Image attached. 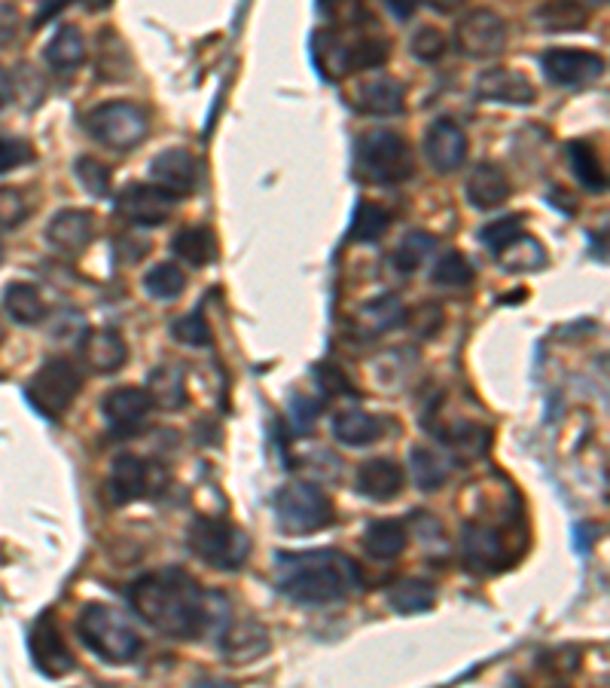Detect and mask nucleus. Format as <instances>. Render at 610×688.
I'll return each mask as SVG.
<instances>
[{
    "mask_svg": "<svg viewBox=\"0 0 610 688\" xmlns=\"http://www.w3.org/2000/svg\"><path fill=\"white\" fill-rule=\"evenodd\" d=\"M129 606L156 633L181 642L202 640L229 618L227 596L202 588L181 566H162L132 581Z\"/></svg>",
    "mask_w": 610,
    "mask_h": 688,
    "instance_id": "nucleus-1",
    "label": "nucleus"
},
{
    "mask_svg": "<svg viewBox=\"0 0 610 688\" xmlns=\"http://www.w3.org/2000/svg\"><path fill=\"white\" fill-rule=\"evenodd\" d=\"M274 588L300 606H333L361 588V569L335 547L278 551Z\"/></svg>",
    "mask_w": 610,
    "mask_h": 688,
    "instance_id": "nucleus-2",
    "label": "nucleus"
},
{
    "mask_svg": "<svg viewBox=\"0 0 610 688\" xmlns=\"http://www.w3.org/2000/svg\"><path fill=\"white\" fill-rule=\"evenodd\" d=\"M76 637L105 664H132L144 649V640L137 627L129 621V615L107 603H86L80 609Z\"/></svg>",
    "mask_w": 610,
    "mask_h": 688,
    "instance_id": "nucleus-3",
    "label": "nucleus"
},
{
    "mask_svg": "<svg viewBox=\"0 0 610 688\" xmlns=\"http://www.w3.org/2000/svg\"><path fill=\"white\" fill-rule=\"evenodd\" d=\"M312 59L324 77H345L354 71H373L388 62V40L379 34L318 32L312 40Z\"/></svg>",
    "mask_w": 610,
    "mask_h": 688,
    "instance_id": "nucleus-4",
    "label": "nucleus"
},
{
    "mask_svg": "<svg viewBox=\"0 0 610 688\" xmlns=\"http://www.w3.org/2000/svg\"><path fill=\"white\" fill-rule=\"evenodd\" d=\"M186 545L196 554L202 564L220 572H239L247 564L251 554V539L242 527H235L227 517L202 515L193 517L186 530Z\"/></svg>",
    "mask_w": 610,
    "mask_h": 688,
    "instance_id": "nucleus-5",
    "label": "nucleus"
},
{
    "mask_svg": "<svg viewBox=\"0 0 610 688\" xmlns=\"http://www.w3.org/2000/svg\"><path fill=\"white\" fill-rule=\"evenodd\" d=\"M357 172L373 184H400L415 172L410 144L394 129H369L354 144Z\"/></svg>",
    "mask_w": 610,
    "mask_h": 688,
    "instance_id": "nucleus-6",
    "label": "nucleus"
},
{
    "mask_svg": "<svg viewBox=\"0 0 610 688\" xmlns=\"http://www.w3.org/2000/svg\"><path fill=\"white\" fill-rule=\"evenodd\" d=\"M274 520L288 535H312L333 523V502L320 486L296 481L274 493Z\"/></svg>",
    "mask_w": 610,
    "mask_h": 688,
    "instance_id": "nucleus-7",
    "label": "nucleus"
},
{
    "mask_svg": "<svg viewBox=\"0 0 610 688\" xmlns=\"http://www.w3.org/2000/svg\"><path fill=\"white\" fill-rule=\"evenodd\" d=\"M80 389H83L80 367H74L68 359H46L28 379L25 398L44 420L56 423L74 407Z\"/></svg>",
    "mask_w": 610,
    "mask_h": 688,
    "instance_id": "nucleus-8",
    "label": "nucleus"
},
{
    "mask_svg": "<svg viewBox=\"0 0 610 688\" xmlns=\"http://www.w3.org/2000/svg\"><path fill=\"white\" fill-rule=\"evenodd\" d=\"M86 132L98 144H105L117 154H129L150 135V120L144 108L132 101H107L86 113Z\"/></svg>",
    "mask_w": 610,
    "mask_h": 688,
    "instance_id": "nucleus-9",
    "label": "nucleus"
},
{
    "mask_svg": "<svg viewBox=\"0 0 610 688\" xmlns=\"http://www.w3.org/2000/svg\"><path fill=\"white\" fill-rule=\"evenodd\" d=\"M461 560L473 576H495L510 564L507 535L491 523H467L461 530Z\"/></svg>",
    "mask_w": 610,
    "mask_h": 688,
    "instance_id": "nucleus-10",
    "label": "nucleus"
},
{
    "mask_svg": "<svg viewBox=\"0 0 610 688\" xmlns=\"http://www.w3.org/2000/svg\"><path fill=\"white\" fill-rule=\"evenodd\" d=\"M455 47L467 59H491L507 47V22L495 10H473L457 22Z\"/></svg>",
    "mask_w": 610,
    "mask_h": 688,
    "instance_id": "nucleus-11",
    "label": "nucleus"
},
{
    "mask_svg": "<svg viewBox=\"0 0 610 688\" xmlns=\"http://www.w3.org/2000/svg\"><path fill=\"white\" fill-rule=\"evenodd\" d=\"M178 200L156 184H129L117 196V215L132 227H162L174 215Z\"/></svg>",
    "mask_w": 610,
    "mask_h": 688,
    "instance_id": "nucleus-12",
    "label": "nucleus"
},
{
    "mask_svg": "<svg viewBox=\"0 0 610 688\" xmlns=\"http://www.w3.org/2000/svg\"><path fill=\"white\" fill-rule=\"evenodd\" d=\"M152 398L147 389H135V386H120V389L107 391L101 401V413H105L107 425L113 435L120 438H132L141 435L152 413Z\"/></svg>",
    "mask_w": 610,
    "mask_h": 688,
    "instance_id": "nucleus-13",
    "label": "nucleus"
},
{
    "mask_svg": "<svg viewBox=\"0 0 610 688\" xmlns=\"http://www.w3.org/2000/svg\"><path fill=\"white\" fill-rule=\"evenodd\" d=\"M30 657H34V667L44 673L46 679H61L68 673H74V655L71 649L61 640V630L56 625V615L52 612H44L34 627H30Z\"/></svg>",
    "mask_w": 610,
    "mask_h": 688,
    "instance_id": "nucleus-14",
    "label": "nucleus"
},
{
    "mask_svg": "<svg viewBox=\"0 0 610 688\" xmlns=\"http://www.w3.org/2000/svg\"><path fill=\"white\" fill-rule=\"evenodd\" d=\"M540 68L549 83H556V86H586L605 74V59L589 49L556 47L544 52Z\"/></svg>",
    "mask_w": 610,
    "mask_h": 688,
    "instance_id": "nucleus-15",
    "label": "nucleus"
},
{
    "mask_svg": "<svg viewBox=\"0 0 610 688\" xmlns=\"http://www.w3.org/2000/svg\"><path fill=\"white\" fill-rule=\"evenodd\" d=\"M150 178L156 188L171 193L174 200H186L198 188V159L186 147H168L152 157Z\"/></svg>",
    "mask_w": 610,
    "mask_h": 688,
    "instance_id": "nucleus-16",
    "label": "nucleus"
},
{
    "mask_svg": "<svg viewBox=\"0 0 610 688\" xmlns=\"http://www.w3.org/2000/svg\"><path fill=\"white\" fill-rule=\"evenodd\" d=\"M425 157L437 174H452L467 159V135L455 120H437L425 135Z\"/></svg>",
    "mask_w": 610,
    "mask_h": 688,
    "instance_id": "nucleus-17",
    "label": "nucleus"
},
{
    "mask_svg": "<svg viewBox=\"0 0 610 688\" xmlns=\"http://www.w3.org/2000/svg\"><path fill=\"white\" fill-rule=\"evenodd\" d=\"M476 95L483 101H495V105H513V108H528L537 98L534 83L522 71L513 68H491L486 74L476 77Z\"/></svg>",
    "mask_w": 610,
    "mask_h": 688,
    "instance_id": "nucleus-18",
    "label": "nucleus"
},
{
    "mask_svg": "<svg viewBox=\"0 0 610 688\" xmlns=\"http://www.w3.org/2000/svg\"><path fill=\"white\" fill-rule=\"evenodd\" d=\"M46 239L56 251L76 257L89 249L91 239H95V215L86 208H61L49 220Z\"/></svg>",
    "mask_w": 610,
    "mask_h": 688,
    "instance_id": "nucleus-19",
    "label": "nucleus"
},
{
    "mask_svg": "<svg viewBox=\"0 0 610 688\" xmlns=\"http://www.w3.org/2000/svg\"><path fill=\"white\" fill-rule=\"evenodd\" d=\"M80 359L91 374H117L129 361V346L113 328H91L80 337Z\"/></svg>",
    "mask_w": 610,
    "mask_h": 688,
    "instance_id": "nucleus-20",
    "label": "nucleus"
},
{
    "mask_svg": "<svg viewBox=\"0 0 610 688\" xmlns=\"http://www.w3.org/2000/svg\"><path fill=\"white\" fill-rule=\"evenodd\" d=\"M357 493L369 502H394L403 486H406V471L394 459H366L364 466L354 474Z\"/></svg>",
    "mask_w": 610,
    "mask_h": 688,
    "instance_id": "nucleus-21",
    "label": "nucleus"
},
{
    "mask_svg": "<svg viewBox=\"0 0 610 688\" xmlns=\"http://www.w3.org/2000/svg\"><path fill=\"white\" fill-rule=\"evenodd\" d=\"M354 108L369 117H396L403 110V83L385 74L364 80L354 93Z\"/></svg>",
    "mask_w": 610,
    "mask_h": 688,
    "instance_id": "nucleus-22",
    "label": "nucleus"
},
{
    "mask_svg": "<svg viewBox=\"0 0 610 688\" xmlns=\"http://www.w3.org/2000/svg\"><path fill=\"white\" fill-rule=\"evenodd\" d=\"M110 499L117 505L141 499L150 486V466L135 454H120L110 469Z\"/></svg>",
    "mask_w": 610,
    "mask_h": 688,
    "instance_id": "nucleus-23",
    "label": "nucleus"
},
{
    "mask_svg": "<svg viewBox=\"0 0 610 688\" xmlns=\"http://www.w3.org/2000/svg\"><path fill=\"white\" fill-rule=\"evenodd\" d=\"M467 200L479 212L501 208L510 200V178L503 174L501 166H495V162L473 166V172L467 174Z\"/></svg>",
    "mask_w": 610,
    "mask_h": 688,
    "instance_id": "nucleus-24",
    "label": "nucleus"
},
{
    "mask_svg": "<svg viewBox=\"0 0 610 688\" xmlns=\"http://www.w3.org/2000/svg\"><path fill=\"white\" fill-rule=\"evenodd\" d=\"M361 542H364V551L373 560H396L410 545V532L403 527V520L381 517V520H373L366 527Z\"/></svg>",
    "mask_w": 610,
    "mask_h": 688,
    "instance_id": "nucleus-25",
    "label": "nucleus"
},
{
    "mask_svg": "<svg viewBox=\"0 0 610 688\" xmlns=\"http://www.w3.org/2000/svg\"><path fill=\"white\" fill-rule=\"evenodd\" d=\"M46 64L59 74H71L80 64L86 62V40L76 25H59V32L49 37L44 49Z\"/></svg>",
    "mask_w": 610,
    "mask_h": 688,
    "instance_id": "nucleus-26",
    "label": "nucleus"
},
{
    "mask_svg": "<svg viewBox=\"0 0 610 688\" xmlns=\"http://www.w3.org/2000/svg\"><path fill=\"white\" fill-rule=\"evenodd\" d=\"M266 652H269V633L257 621L232 625L223 633V655L229 661H235V664H251V661H257Z\"/></svg>",
    "mask_w": 610,
    "mask_h": 688,
    "instance_id": "nucleus-27",
    "label": "nucleus"
},
{
    "mask_svg": "<svg viewBox=\"0 0 610 688\" xmlns=\"http://www.w3.org/2000/svg\"><path fill=\"white\" fill-rule=\"evenodd\" d=\"M3 310L13 318L15 325L30 328L40 325L46 318V303L40 288L30 282H10L3 288Z\"/></svg>",
    "mask_w": 610,
    "mask_h": 688,
    "instance_id": "nucleus-28",
    "label": "nucleus"
},
{
    "mask_svg": "<svg viewBox=\"0 0 610 688\" xmlns=\"http://www.w3.org/2000/svg\"><path fill=\"white\" fill-rule=\"evenodd\" d=\"M534 22L544 32H583L589 25V7L580 0H547L534 10Z\"/></svg>",
    "mask_w": 610,
    "mask_h": 688,
    "instance_id": "nucleus-29",
    "label": "nucleus"
},
{
    "mask_svg": "<svg viewBox=\"0 0 610 688\" xmlns=\"http://www.w3.org/2000/svg\"><path fill=\"white\" fill-rule=\"evenodd\" d=\"M495 257H498L503 273H537V269L547 266V251H544V245L534 236L525 233V230L516 239H510Z\"/></svg>",
    "mask_w": 610,
    "mask_h": 688,
    "instance_id": "nucleus-30",
    "label": "nucleus"
},
{
    "mask_svg": "<svg viewBox=\"0 0 610 688\" xmlns=\"http://www.w3.org/2000/svg\"><path fill=\"white\" fill-rule=\"evenodd\" d=\"M381 435V423L366 410H339L333 417V438L345 447H366Z\"/></svg>",
    "mask_w": 610,
    "mask_h": 688,
    "instance_id": "nucleus-31",
    "label": "nucleus"
},
{
    "mask_svg": "<svg viewBox=\"0 0 610 688\" xmlns=\"http://www.w3.org/2000/svg\"><path fill=\"white\" fill-rule=\"evenodd\" d=\"M564 154H568L571 172L580 181V188L589 190V193H605L608 190V174H605V166H601L593 144L568 142L564 144Z\"/></svg>",
    "mask_w": 610,
    "mask_h": 688,
    "instance_id": "nucleus-32",
    "label": "nucleus"
},
{
    "mask_svg": "<svg viewBox=\"0 0 610 688\" xmlns=\"http://www.w3.org/2000/svg\"><path fill=\"white\" fill-rule=\"evenodd\" d=\"M388 606L396 615H422L437 606V588L425 579H403L388 591Z\"/></svg>",
    "mask_w": 610,
    "mask_h": 688,
    "instance_id": "nucleus-33",
    "label": "nucleus"
},
{
    "mask_svg": "<svg viewBox=\"0 0 610 688\" xmlns=\"http://www.w3.org/2000/svg\"><path fill=\"white\" fill-rule=\"evenodd\" d=\"M147 391L156 407L178 410L186 405V376L174 364H159V367H152L150 379H147Z\"/></svg>",
    "mask_w": 610,
    "mask_h": 688,
    "instance_id": "nucleus-34",
    "label": "nucleus"
},
{
    "mask_svg": "<svg viewBox=\"0 0 610 688\" xmlns=\"http://www.w3.org/2000/svg\"><path fill=\"white\" fill-rule=\"evenodd\" d=\"M171 251H174V257L183 261L186 266H205L211 264L213 254V236L205 230V227H183L181 233H174L171 239Z\"/></svg>",
    "mask_w": 610,
    "mask_h": 688,
    "instance_id": "nucleus-35",
    "label": "nucleus"
},
{
    "mask_svg": "<svg viewBox=\"0 0 610 688\" xmlns=\"http://www.w3.org/2000/svg\"><path fill=\"white\" fill-rule=\"evenodd\" d=\"M434 249H437V236L425 233V230H412L400 239V245L391 254V266L400 276H412L434 254Z\"/></svg>",
    "mask_w": 610,
    "mask_h": 688,
    "instance_id": "nucleus-36",
    "label": "nucleus"
},
{
    "mask_svg": "<svg viewBox=\"0 0 610 688\" xmlns=\"http://www.w3.org/2000/svg\"><path fill=\"white\" fill-rule=\"evenodd\" d=\"M449 450L455 456L457 462H473V459H483L488 454V444H491V432L483 429V425L461 423L452 432H442L440 435Z\"/></svg>",
    "mask_w": 610,
    "mask_h": 688,
    "instance_id": "nucleus-37",
    "label": "nucleus"
},
{
    "mask_svg": "<svg viewBox=\"0 0 610 688\" xmlns=\"http://www.w3.org/2000/svg\"><path fill=\"white\" fill-rule=\"evenodd\" d=\"M406 315H410L406 306L394 294H381L361 306V322L369 328V334H388V330L400 328L406 322Z\"/></svg>",
    "mask_w": 610,
    "mask_h": 688,
    "instance_id": "nucleus-38",
    "label": "nucleus"
},
{
    "mask_svg": "<svg viewBox=\"0 0 610 688\" xmlns=\"http://www.w3.org/2000/svg\"><path fill=\"white\" fill-rule=\"evenodd\" d=\"M410 469L412 478H415V486L422 493H437L449 481V466L442 462L440 454H434L427 447H412Z\"/></svg>",
    "mask_w": 610,
    "mask_h": 688,
    "instance_id": "nucleus-39",
    "label": "nucleus"
},
{
    "mask_svg": "<svg viewBox=\"0 0 610 688\" xmlns=\"http://www.w3.org/2000/svg\"><path fill=\"white\" fill-rule=\"evenodd\" d=\"M473 279H476V269L461 251L442 254L437 266L430 269V282L440 285V288H467Z\"/></svg>",
    "mask_w": 610,
    "mask_h": 688,
    "instance_id": "nucleus-40",
    "label": "nucleus"
},
{
    "mask_svg": "<svg viewBox=\"0 0 610 688\" xmlns=\"http://www.w3.org/2000/svg\"><path fill=\"white\" fill-rule=\"evenodd\" d=\"M391 227V215L373 203H361L357 212H354V220H351L349 236L354 242H379L381 236L388 233Z\"/></svg>",
    "mask_w": 610,
    "mask_h": 688,
    "instance_id": "nucleus-41",
    "label": "nucleus"
},
{
    "mask_svg": "<svg viewBox=\"0 0 610 688\" xmlns=\"http://www.w3.org/2000/svg\"><path fill=\"white\" fill-rule=\"evenodd\" d=\"M186 288V276H183L181 266L174 264H156L144 276V291L150 294L152 300H178Z\"/></svg>",
    "mask_w": 610,
    "mask_h": 688,
    "instance_id": "nucleus-42",
    "label": "nucleus"
},
{
    "mask_svg": "<svg viewBox=\"0 0 610 688\" xmlns=\"http://www.w3.org/2000/svg\"><path fill=\"white\" fill-rule=\"evenodd\" d=\"M76 181L80 188L86 190L95 200H110L113 196V188H110V169H107L101 159L95 157H80L74 162Z\"/></svg>",
    "mask_w": 610,
    "mask_h": 688,
    "instance_id": "nucleus-43",
    "label": "nucleus"
},
{
    "mask_svg": "<svg viewBox=\"0 0 610 688\" xmlns=\"http://www.w3.org/2000/svg\"><path fill=\"white\" fill-rule=\"evenodd\" d=\"M522 220H525L522 215H507V218L491 220L486 227H479V242H483L491 254H498L510 239H516V236L525 230Z\"/></svg>",
    "mask_w": 610,
    "mask_h": 688,
    "instance_id": "nucleus-44",
    "label": "nucleus"
},
{
    "mask_svg": "<svg viewBox=\"0 0 610 688\" xmlns=\"http://www.w3.org/2000/svg\"><path fill=\"white\" fill-rule=\"evenodd\" d=\"M171 337L183 346H208L211 343V328H208V322L202 318V313H190V315H181V318H174V325H171Z\"/></svg>",
    "mask_w": 610,
    "mask_h": 688,
    "instance_id": "nucleus-45",
    "label": "nucleus"
},
{
    "mask_svg": "<svg viewBox=\"0 0 610 688\" xmlns=\"http://www.w3.org/2000/svg\"><path fill=\"white\" fill-rule=\"evenodd\" d=\"M446 49H449V44H446V34L437 32V28H422V32H415L412 34V40H410V52L418 59V62H440L442 56H446Z\"/></svg>",
    "mask_w": 610,
    "mask_h": 688,
    "instance_id": "nucleus-46",
    "label": "nucleus"
},
{
    "mask_svg": "<svg viewBox=\"0 0 610 688\" xmlns=\"http://www.w3.org/2000/svg\"><path fill=\"white\" fill-rule=\"evenodd\" d=\"M129 71H132V59H129L125 44L120 40L117 49L110 52L105 34H101V52H98V74H101V80H125Z\"/></svg>",
    "mask_w": 610,
    "mask_h": 688,
    "instance_id": "nucleus-47",
    "label": "nucleus"
},
{
    "mask_svg": "<svg viewBox=\"0 0 610 688\" xmlns=\"http://www.w3.org/2000/svg\"><path fill=\"white\" fill-rule=\"evenodd\" d=\"M324 405H320L318 398H312V395H293L290 398V420H293V429L305 435V432H312L315 425H318V417Z\"/></svg>",
    "mask_w": 610,
    "mask_h": 688,
    "instance_id": "nucleus-48",
    "label": "nucleus"
},
{
    "mask_svg": "<svg viewBox=\"0 0 610 688\" xmlns=\"http://www.w3.org/2000/svg\"><path fill=\"white\" fill-rule=\"evenodd\" d=\"M28 218V203L25 196L13 188H0V227L13 230L22 220Z\"/></svg>",
    "mask_w": 610,
    "mask_h": 688,
    "instance_id": "nucleus-49",
    "label": "nucleus"
},
{
    "mask_svg": "<svg viewBox=\"0 0 610 688\" xmlns=\"http://www.w3.org/2000/svg\"><path fill=\"white\" fill-rule=\"evenodd\" d=\"M30 159H34V150H30L28 142L13 138V135H0V174L13 172Z\"/></svg>",
    "mask_w": 610,
    "mask_h": 688,
    "instance_id": "nucleus-50",
    "label": "nucleus"
},
{
    "mask_svg": "<svg viewBox=\"0 0 610 688\" xmlns=\"http://www.w3.org/2000/svg\"><path fill=\"white\" fill-rule=\"evenodd\" d=\"M315 379H318V386L327 395H354L345 371L335 367V364H315Z\"/></svg>",
    "mask_w": 610,
    "mask_h": 688,
    "instance_id": "nucleus-51",
    "label": "nucleus"
},
{
    "mask_svg": "<svg viewBox=\"0 0 610 688\" xmlns=\"http://www.w3.org/2000/svg\"><path fill=\"white\" fill-rule=\"evenodd\" d=\"M320 13H327L335 25H357L361 0H320Z\"/></svg>",
    "mask_w": 610,
    "mask_h": 688,
    "instance_id": "nucleus-52",
    "label": "nucleus"
},
{
    "mask_svg": "<svg viewBox=\"0 0 610 688\" xmlns=\"http://www.w3.org/2000/svg\"><path fill=\"white\" fill-rule=\"evenodd\" d=\"M147 251H150V242H147V239H137V236H120V239H117V245H113L117 261L125 266L144 261V257H147Z\"/></svg>",
    "mask_w": 610,
    "mask_h": 688,
    "instance_id": "nucleus-53",
    "label": "nucleus"
},
{
    "mask_svg": "<svg viewBox=\"0 0 610 688\" xmlns=\"http://www.w3.org/2000/svg\"><path fill=\"white\" fill-rule=\"evenodd\" d=\"M385 7L394 13L396 22H406V19L415 16V10H418V0H385Z\"/></svg>",
    "mask_w": 610,
    "mask_h": 688,
    "instance_id": "nucleus-54",
    "label": "nucleus"
},
{
    "mask_svg": "<svg viewBox=\"0 0 610 688\" xmlns=\"http://www.w3.org/2000/svg\"><path fill=\"white\" fill-rule=\"evenodd\" d=\"M418 3H425L430 7L434 13H455L457 7L464 3V0H418Z\"/></svg>",
    "mask_w": 610,
    "mask_h": 688,
    "instance_id": "nucleus-55",
    "label": "nucleus"
},
{
    "mask_svg": "<svg viewBox=\"0 0 610 688\" xmlns=\"http://www.w3.org/2000/svg\"><path fill=\"white\" fill-rule=\"evenodd\" d=\"M10 98H13V80H10V74L0 68V108L10 105Z\"/></svg>",
    "mask_w": 610,
    "mask_h": 688,
    "instance_id": "nucleus-56",
    "label": "nucleus"
},
{
    "mask_svg": "<svg viewBox=\"0 0 610 688\" xmlns=\"http://www.w3.org/2000/svg\"><path fill=\"white\" fill-rule=\"evenodd\" d=\"M110 3H113V0H80V7H83L86 13H101Z\"/></svg>",
    "mask_w": 610,
    "mask_h": 688,
    "instance_id": "nucleus-57",
    "label": "nucleus"
},
{
    "mask_svg": "<svg viewBox=\"0 0 610 688\" xmlns=\"http://www.w3.org/2000/svg\"><path fill=\"white\" fill-rule=\"evenodd\" d=\"M580 3H583V7H605L608 0H580Z\"/></svg>",
    "mask_w": 610,
    "mask_h": 688,
    "instance_id": "nucleus-58",
    "label": "nucleus"
},
{
    "mask_svg": "<svg viewBox=\"0 0 610 688\" xmlns=\"http://www.w3.org/2000/svg\"><path fill=\"white\" fill-rule=\"evenodd\" d=\"M0 261H3V245H0Z\"/></svg>",
    "mask_w": 610,
    "mask_h": 688,
    "instance_id": "nucleus-59",
    "label": "nucleus"
}]
</instances>
